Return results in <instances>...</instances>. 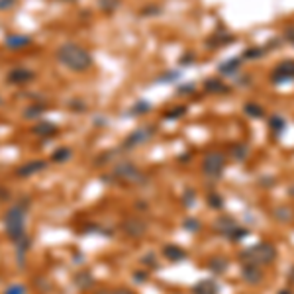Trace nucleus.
<instances>
[{
	"label": "nucleus",
	"mask_w": 294,
	"mask_h": 294,
	"mask_svg": "<svg viewBox=\"0 0 294 294\" xmlns=\"http://www.w3.org/2000/svg\"><path fill=\"white\" fill-rule=\"evenodd\" d=\"M57 61L67 67L69 71H77V73H83L87 69L93 67V57L91 53L85 48L77 46V44H63L61 48L57 49Z\"/></svg>",
	"instance_id": "f257e3e1"
},
{
	"label": "nucleus",
	"mask_w": 294,
	"mask_h": 294,
	"mask_svg": "<svg viewBox=\"0 0 294 294\" xmlns=\"http://www.w3.org/2000/svg\"><path fill=\"white\" fill-rule=\"evenodd\" d=\"M26 216H28V202H16L4 216V224H6V234L8 238L16 244L24 238V230H26Z\"/></svg>",
	"instance_id": "f03ea898"
},
{
	"label": "nucleus",
	"mask_w": 294,
	"mask_h": 294,
	"mask_svg": "<svg viewBox=\"0 0 294 294\" xmlns=\"http://www.w3.org/2000/svg\"><path fill=\"white\" fill-rule=\"evenodd\" d=\"M277 255H279V251H277V247L271 244V242H261V244H255L251 245V247H247V249H244L240 257H242L244 263H251V265L263 267V265L275 263Z\"/></svg>",
	"instance_id": "7ed1b4c3"
},
{
	"label": "nucleus",
	"mask_w": 294,
	"mask_h": 294,
	"mask_svg": "<svg viewBox=\"0 0 294 294\" xmlns=\"http://www.w3.org/2000/svg\"><path fill=\"white\" fill-rule=\"evenodd\" d=\"M228 159L222 151H208L202 159V173L210 179H220L222 173L226 171Z\"/></svg>",
	"instance_id": "20e7f679"
},
{
	"label": "nucleus",
	"mask_w": 294,
	"mask_h": 294,
	"mask_svg": "<svg viewBox=\"0 0 294 294\" xmlns=\"http://www.w3.org/2000/svg\"><path fill=\"white\" fill-rule=\"evenodd\" d=\"M112 179H116L118 183H122V185H142L144 183V173L134 165V163H130V161H122V163H118L116 167H114V177Z\"/></svg>",
	"instance_id": "39448f33"
},
{
	"label": "nucleus",
	"mask_w": 294,
	"mask_h": 294,
	"mask_svg": "<svg viewBox=\"0 0 294 294\" xmlns=\"http://www.w3.org/2000/svg\"><path fill=\"white\" fill-rule=\"evenodd\" d=\"M294 81V59H285L281 63L275 65V69L271 71V83L275 87L279 85H287Z\"/></svg>",
	"instance_id": "423d86ee"
},
{
	"label": "nucleus",
	"mask_w": 294,
	"mask_h": 294,
	"mask_svg": "<svg viewBox=\"0 0 294 294\" xmlns=\"http://www.w3.org/2000/svg\"><path fill=\"white\" fill-rule=\"evenodd\" d=\"M155 136V128L153 126H146V128H138V130H134L126 140H124V144H122V149H136V147L144 146L147 144L151 138Z\"/></svg>",
	"instance_id": "0eeeda50"
},
{
	"label": "nucleus",
	"mask_w": 294,
	"mask_h": 294,
	"mask_svg": "<svg viewBox=\"0 0 294 294\" xmlns=\"http://www.w3.org/2000/svg\"><path fill=\"white\" fill-rule=\"evenodd\" d=\"M242 279H244L247 285L251 287H257L265 281V273L259 265H251V263H245L244 269H242Z\"/></svg>",
	"instance_id": "6e6552de"
},
{
	"label": "nucleus",
	"mask_w": 294,
	"mask_h": 294,
	"mask_svg": "<svg viewBox=\"0 0 294 294\" xmlns=\"http://www.w3.org/2000/svg\"><path fill=\"white\" fill-rule=\"evenodd\" d=\"M214 228H216V232H220L222 236H226L228 240L234 236V232L240 228V224L236 222V218H232V216H220L216 222H214Z\"/></svg>",
	"instance_id": "1a4fd4ad"
},
{
	"label": "nucleus",
	"mask_w": 294,
	"mask_h": 294,
	"mask_svg": "<svg viewBox=\"0 0 294 294\" xmlns=\"http://www.w3.org/2000/svg\"><path fill=\"white\" fill-rule=\"evenodd\" d=\"M122 230H124L126 236H130V238H142L147 232V226H146V222H142L140 218H128V220L124 222Z\"/></svg>",
	"instance_id": "9d476101"
},
{
	"label": "nucleus",
	"mask_w": 294,
	"mask_h": 294,
	"mask_svg": "<svg viewBox=\"0 0 294 294\" xmlns=\"http://www.w3.org/2000/svg\"><path fill=\"white\" fill-rule=\"evenodd\" d=\"M48 167V163L46 161H30V163H24L22 167H18V175L20 177H30V175H36V173H40V171H44Z\"/></svg>",
	"instance_id": "9b49d317"
},
{
	"label": "nucleus",
	"mask_w": 294,
	"mask_h": 294,
	"mask_svg": "<svg viewBox=\"0 0 294 294\" xmlns=\"http://www.w3.org/2000/svg\"><path fill=\"white\" fill-rule=\"evenodd\" d=\"M193 294H220V287L212 281V279H204L200 283H196L195 287L191 289Z\"/></svg>",
	"instance_id": "f8f14e48"
},
{
	"label": "nucleus",
	"mask_w": 294,
	"mask_h": 294,
	"mask_svg": "<svg viewBox=\"0 0 294 294\" xmlns=\"http://www.w3.org/2000/svg\"><path fill=\"white\" fill-rule=\"evenodd\" d=\"M34 79V73L30 69H24V67H18V69H12L10 75H8V81L10 83H16V85H24L28 81Z\"/></svg>",
	"instance_id": "ddd939ff"
},
{
	"label": "nucleus",
	"mask_w": 294,
	"mask_h": 294,
	"mask_svg": "<svg viewBox=\"0 0 294 294\" xmlns=\"http://www.w3.org/2000/svg\"><path fill=\"white\" fill-rule=\"evenodd\" d=\"M204 91L210 93V95H228L230 93V87L222 79H208L204 83Z\"/></svg>",
	"instance_id": "4468645a"
},
{
	"label": "nucleus",
	"mask_w": 294,
	"mask_h": 294,
	"mask_svg": "<svg viewBox=\"0 0 294 294\" xmlns=\"http://www.w3.org/2000/svg\"><path fill=\"white\" fill-rule=\"evenodd\" d=\"M163 255H165L169 261H173V263L185 261V259L189 257L187 251H185L183 247H179V245H165V247H163Z\"/></svg>",
	"instance_id": "2eb2a0df"
},
{
	"label": "nucleus",
	"mask_w": 294,
	"mask_h": 294,
	"mask_svg": "<svg viewBox=\"0 0 294 294\" xmlns=\"http://www.w3.org/2000/svg\"><path fill=\"white\" fill-rule=\"evenodd\" d=\"M234 42H236V38L232 34H220V36H210L206 40V46L212 49H218V48H226V46H230Z\"/></svg>",
	"instance_id": "dca6fc26"
},
{
	"label": "nucleus",
	"mask_w": 294,
	"mask_h": 294,
	"mask_svg": "<svg viewBox=\"0 0 294 294\" xmlns=\"http://www.w3.org/2000/svg\"><path fill=\"white\" fill-rule=\"evenodd\" d=\"M273 218L281 224H291L294 220V210L291 206H277L273 210Z\"/></svg>",
	"instance_id": "f3484780"
},
{
	"label": "nucleus",
	"mask_w": 294,
	"mask_h": 294,
	"mask_svg": "<svg viewBox=\"0 0 294 294\" xmlns=\"http://www.w3.org/2000/svg\"><path fill=\"white\" fill-rule=\"evenodd\" d=\"M240 65H242V59L232 57V59H228V61L220 63V65H218V71H220V75L230 77V75H236V73L240 71Z\"/></svg>",
	"instance_id": "a211bd4d"
},
{
	"label": "nucleus",
	"mask_w": 294,
	"mask_h": 294,
	"mask_svg": "<svg viewBox=\"0 0 294 294\" xmlns=\"http://www.w3.org/2000/svg\"><path fill=\"white\" fill-rule=\"evenodd\" d=\"M208 269L214 273V275H224L228 269H230V261L226 257H212L208 261Z\"/></svg>",
	"instance_id": "6ab92c4d"
},
{
	"label": "nucleus",
	"mask_w": 294,
	"mask_h": 294,
	"mask_svg": "<svg viewBox=\"0 0 294 294\" xmlns=\"http://www.w3.org/2000/svg\"><path fill=\"white\" fill-rule=\"evenodd\" d=\"M230 155H232V159L234 161H245L247 159V155H249V146L247 144H234V146L230 147Z\"/></svg>",
	"instance_id": "aec40b11"
},
{
	"label": "nucleus",
	"mask_w": 294,
	"mask_h": 294,
	"mask_svg": "<svg viewBox=\"0 0 294 294\" xmlns=\"http://www.w3.org/2000/svg\"><path fill=\"white\" fill-rule=\"evenodd\" d=\"M32 44V38H28V36H8L6 38V46L12 49H20V48H26V46H30Z\"/></svg>",
	"instance_id": "412c9836"
},
{
	"label": "nucleus",
	"mask_w": 294,
	"mask_h": 294,
	"mask_svg": "<svg viewBox=\"0 0 294 294\" xmlns=\"http://www.w3.org/2000/svg\"><path fill=\"white\" fill-rule=\"evenodd\" d=\"M34 134L36 136H42V138H53L57 134V126H53L49 122H42V124H38L34 128Z\"/></svg>",
	"instance_id": "4be33fe9"
},
{
	"label": "nucleus",
	"mask_w": 294,
	"mask_h": 294,
	"mask_svg": "<svg viewBox=\"0 0 294 294\" xmlns=\"http://www.w3.org/2000/svg\"><path fill=\"white\" fill-rule=\"evenodd\" d=\"M244 112H245V116L255 118V120L265 118V110H263V106H259V104H255V102H247V104L244 106Z\"/></svg>",
	"instance_id": "5701e85b"
},
{
	"label": "nucleus",
	"mask_w": 294,
	"mask_h": 294,
	"mask_svg": "<svg viewBox=\"0 0 294 294\" xmlns=\"http://www.w3.org/2000/svg\"><path fill=\"white\" fill-rule=\"evenodd\" d=\"M269 128H271V132L273 134H277V136H281L285 130H287V122L283 120V116H271L269 118Z\"/></svg>",
	"instance_id": "b1692460"
},
{
	"label": "nucleus",
	"mask_w": 294,
	"mask_h": 294,
	"mask_svg": "<svg viewBox=\"0 0 294 294\" xmlns=\"http://www.w3.org/2000/svg\"><path fill=\"white\" fill-rule=\"evenodd\" d=\"M71 159V149L69 147H59L53 155H51V161L53 163H65V161H69Z\"/></svg>",
	"instance_id": "393cba45"
},
{
	"label": "nucleus",
	"mask_w": 294,
	"mask_h": 294,
	"mask_svg": "<svg viewBox=\"0 0 294 294\" xmlns=\"http://www.w3.org/2000/svg\"><path fill=\"white\" fill-rule=\"evenodd\" d=\"M267 51V48H247L244 51V59H261Z\"/></svg>",
	"instance_id": "a878e982"
},
{
	"label": "nucleus",
	"mask_w": 294,
	"mask_h": 294,
	"mask_svg": "<svg viewBox=\"0 0 294 294\" xmlns=\"http://www.w3.org/2000/svg\"><path fill=\"white\" fill-rule=\"evenodd\" d=\"M185 114H187V106H177V108L165 112V120H179V118H183Z\"/></svg>",
	"instance_id": "bb28decb"
},
{
	"label": "nucleus",
	"mask_w": 294,
	"mask_h": 294,
	"mask_svg": "<svg viewBox=\"0 0 294 294\" xmlns=\"http://www.w3.org/2000/svg\"><path fill=\"white\" fill-rule=\"evenodd\" d=\"M208 206L214 208V210H222L224 208V198L218 193H212V195H208Z\"/></svg>",
	"instance_id": "cd10ccee"
},
{
	"label": "nucleus",
	"mask_w": 294,
	"mask_h": 294,
	"mask_svg": "<svg viewBox=\"0 0 294 294\" xmlns=\"http://www.w3.org/2000/svg\"><path fill=\"white\" fill-rule=\"evenodd\" d=\"M44 110H46L44 104H40V106H30V108H26L24 118H40V116L44 114Z\"/></svg>",
	"instance_id": "c85d7f7f"
},
{
	"label": "nucleus",
	"mask_w": 294,
	"mask_h": 294,
	"mask_svg": "<svg viewBox=\"0 0 294 294\" xmlns=\"http://www.w3.org/2000/svg\"><path fill=\"white\" fill-rule=\"evenodd\" d=\"M183 226H185V230H187V232H191V234L200 232V222H198L196 218H187V220L183 222Z\"/></svg>",
	"instance_id": "c756f323"
},
{
	"label": "nucleus",
	"mask_w": 294,
	"mask_h": 294,
	"mask_svg": "<svg viewBox=\"0 0 294 294\" xmlns=\"http://www.w3.org/2000/svg\"><path fill=\"white\" fill-rule=\"evenodd\" d=\"M120 2H122V0H98L100 8H102L104 12H114V10L120 6Z\"/></svg>",
	"instance_id": "7c9ffc66"
},
{
	"label": "nucleus",
	"mask_w": 294,
	"mask_h": 294,
	"mask_svg": "<svg viewBox=\"0 0 294 294\" xmlns=\"http://www.w3.org/2000/svg\"><path fill=\"white\" fill-rule=\"evenodd\" d=\"M4 294H28V289L24 287V285H10Z\"/></svg>",
	"instance_id": "2f4dec72"
},
{
	"label": "nucleus",
	"mask_w": 294,
	"mask_h": 294,
	"mask_svg": "<svg viewBox=\"0 0 294 294\" xmlns=\"http://www.w3.org/2000/svg\"><path fill=\"white\" fill-rule=\"evenodd\" d=\"M283 38H285V42H289L291 46H294V24H291V26H287V28H285Z\"/></svg>",
	"instance_id": "473e14b6"
},
{
	"label": "nucleus",
	"mask_w": 294,
	"mask_h": 294,
	"mask_svg": "<svg viewBox=\"0 0 294 294\" xmlns=\"http://www.w3.org/2000/svg\"><path fill=\"white\" fill-rule=\"evenodd\" d=\"M149 108H151V106H149L147 102H144V100H142V102H138V104L132 108V114H146Z\"/></svg>",
	"instance_id": "72a5a7b5"
},
{
	"label": "nucleus",
	"mask_w": 294,
	"mask_h": 294,
	"mask_svg": "<svg viewBox=\"0 0 294 294\" xmlns=\"http://www.w3.org/2000/svg\"><path fill=\"white\" fill-rule=\"evenodd\" d=\"M195 204V191H187L185 193V206H193Z\"/></svg>",
	"instance_id": "f704fd0d"
},
{
	"label": "nucleus",
	"mask_w": 294,
	"mask_h": 294,
	"mask_svg": "<svg viewBox=\"0 0 294 294\" xmlns=\"http://www.w3.org/2000/svg\"><path fill=\"white\" fill-rule=\"evenodd\" d=\"M196 55L193 51H189V55H185V57H181V65H187V63H195Z\"/></svg>",
	"instance_id": "c9c22d12"
},
{
	"label": "nucleus",
	"mask_w": 294,
	"mask_h": 294,
	"mask_svg": "<svg viewBox=\"0 0 294 294\" xmlns=\"http://www.w3.org/2000/svg\"><path fill=\"white\" fill-rule=\"evenodd\" d=\"M18 0H0V10H8L12 6H16Z\"/></svg>",
	"instance_id": "e433bc0d"
},
{
	"label": "nucleus",
	"mask_w": 294,
	"mask_h": 294,
	"mask_svg": "<svg viewBox=\"0 0 294 294\" xmlns=\"http://www.w3.org/2000/svg\"><path fill=\"white\" fill-rule=\"evenodd\" d=\"M195 83H189V85H185V87H179V93L181 95H185V93H195Z\"/></svg>",
	"instance_id": "4c0bfd02"
},
{
	"label": "nucleus",
	"mask_w": 294,
	"mask_h": 294,
	"mask_svg": "<svg viewBox=\"0 0 294 294\" xmlns=\"http://www.w3.org/2000/svg\"><path fill=\"white\" fill-rule=\"evenodd\" d=\"M175 79H179V73H167V75H163L159 81H175Z\"/></svg>",
	"instance_id": "58836bf2"
},
{
	"label": "nucleus",
	"mask_w": 294,
	"mask_h": 294,
	"mask_svg": "<svg viewBox=\"0 0 294 294\" xmlns=\"http://www.w3.org/2000/svg\"><path fill=\"white\" fill-rule=\"evenodd\" d=\"M136 281H138V283H140V281H142V283H146V281H147V273H146V271H138V275H136Z\"/></svg>",
	"instance_id": "ea45409f"
},
{
	"label": "nucleus",
	"mask_w": 294,
	"mask_h": 294,
	"mask_svg": "<svg viewBox=\"0 0 294 294\" xmlns=\"http://www.w3.org/2000/svg\"><path fill=\"white\" fill-rule=\"evenodd\" d=\"M108 294H134L130 289H114V291H110Z\"/></svg>",
	"instance_id": "a19ab883"
},
{
	"label": "nucleus",
	"mask_w": 294,
	"mask_h": 294,
	"mask_svg": "<svg viewBox=\"0 0 294 294\" xmlns=\"http://www.w3.org/2000/svg\"><path fill=\"white\" fill-rule=\"evenodd\" d=\"M161 12V8H147V10H144V14H159Z\"/></svg>",
	"instance_id": "79ce46f5"
},
{
	"label": "nucleus",
	"mask_w": 294,
	"mask_h": 294,
	"mask_svg": "<svg viewBox=\"0 0 294 294\" xmlns=\"http://www.w3.org/2000/svg\"><path fill=\"white\" fill-rule=\"evenodd\" d=\"M279 294H293L291 289H283V291H279Z\"/></svg>",
	"instance_id": "37998d69"
},
{
	"label": "nucleus",
	"mask_w": 294,
	"mask_h": 294,
	"mask_svg": "<svg viewBox=\"0 0 294 294\" xmlns=\"http://www.w3.org/2000/svg\"><path fill=\"white\" fill-rule=\"evenodd\" d=\"M289 195L294 196V187H291V189H289Z\"/></svg>",
	"instance_id": "c03bdc74"
},
{
	"label": "nucleus",
	"mask_w": 294,
	"mask_h": 294,
	"mask_svg": "<svg viewBox=\"0 0 294 294\" xmlns=\"http://www.w3.org/2000/svg\"><path fill=\"white\" fill-rule=\"evenodd\" d=\"M294 281V267H293V271H291V283Z\"/></svg>",
	"instance_id": "a18cd8bd"
},
{
	"label": "nucleus",
	"mask_w": 294,
	"mask_h": 294,
	"mask_svg": "<svg viewBox=\"0 0 294 294\" xmlns=\"http://www.w3.org/2000/svg\"><path fill=\"white\" fill-rule=\"evenodd\" d=\"M0 104H2V98H0Z\"/></svg>",
	"instance_id": "49530a36"
}]
</instances>
